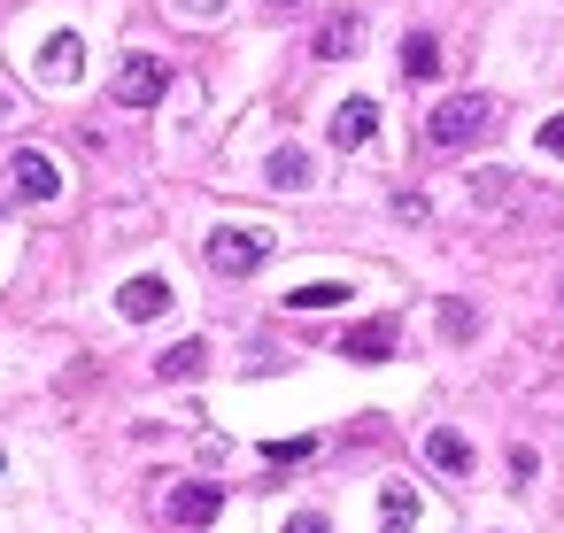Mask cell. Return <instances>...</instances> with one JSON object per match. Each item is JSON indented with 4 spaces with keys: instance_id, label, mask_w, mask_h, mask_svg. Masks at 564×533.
<instances>
[{
    "instance_id": "6da1fadb",
    "label": "cell",
    "mask_w": 564,
    "mask_h": 533,
    "mask_svg": "<svg viewBox=\"0 0 564 533\" xmlns=\"http://www.w3.org/2000/svg\"><path fill=\"white\" fill-rule=\"evenodd\" d=\"M495 124H502V109H495L487 94H448V101L425 117V148H441V155H464V148H479Z\"/></svg>"
},
{
    "instance_id": "7a4b0ae2",
    "label": "cell",
    "mask_w": 564,
    "mask_h": 533,
    "mask_svg": "<svg viewBox=\"0 0 564 533\" xmlns=\"http://www.w3.org/2000/svg\"><path fill=\"white\" fill-rule=\"evenodd\" d=\"M271 248H279V240H271L263 225H217V232L202 240V263H209L217 279H256V271L271 263Z\"/></svg>"
},
{
    "instance_id": "3957f363",
    "label": "cell",
    "mask_w": 564,
    "mask_h": 533,
    "mask_svg": "<svg viewBox=\"0 0 564 533\" xmlns=\"http://www.w3.org/2000/svg\"><path fill=\"white\" fill-rule=\"evenodd\" d=\"M217 510H225V487H209V479H186V487H171V494H163V518H171L178 533L217 525Z\"/></svg>"
},
{
    "instance_id": "277c9868",
    "label": "cell",
    "mask_w": 564,
    "mask_h": 533,
    "mask_svg": "<svg viewBox=\"0 0 564 533\" xmlns=\"http://www.w3.org/2000/svg\"><path fill=\"white\" fill-rule=\"evenodd\" d=\"M163 94H171L163 55H124V70H117V101H124V109H155Z\"/></svg>"
},
{
    "instance_id": "5b68a950",
    "label": "cell",
    "mask_w": 564,
    "mask_h": 533,
    "mask_svg": "<svg viewBox=\"0 0 564 533\" xmlns=\"http://www.w3.org/2000/svg\"><path fill=\"white\" fill-rule=\"evenodd\" d=\"M9 194H17V202H55V194H63V171H55V155H40V148H17V155H9Z\"/></svg>"
},
{
    "instance_id": "8992f818",
    "label": "cell",
    "mask_w": 564,
    "mask_h": 533,
    "mask_svg": "<svg viewBox=\"0 0 564 533\" xmlns=\"http://www.w3.org/2000/svg\"><path fill=\"white\" fill-rule=\"evenodd\" d=\"M32 70H40V86H78V78H86V47H78L70 32H55V40L32 55Z\"/></svg>"
},
{
    "instance_id": "52a82bcc",
    "label": "cell",
    "mask_w": 564,
    "mask_h": 533,
    "mask_svg": "<svg viewBox=\"0 0 564 533\" xmlns=\"http://www.w3.org/2000/svg\"><path fill=\"white\" fill-rule=\"evenodd\" d=\"M325 132H333V148H340V155H348V148H364V140L379 132V101H371V94H348V101L333 109V124H325Z\"/></svg>"
},
{
    "instance_id": "ba28073f",
    "label": "cell",
    "mask_w": 564,
    "mask_h": 533,
    "mask_svg": "<svg viewBox=\"0 0 564 533\" xmlns=\"http://www.w3.org/2000/svg\"><path fill=\"white\" fill-rule=\"evenodd\" d=\"M394 340H402V325H394V317H364V325H348L340 356H348V363H387V356H394Z\"/></svg>"
},
{
    "instance_id": "9c48e42d",
    "label": "cell",
    "mask_w": 564,
    "mask_h": 533,
    "mask_svg": "<svg viewBox=\"0 0 564 533\" xmlns=\"http://www.w3.org/2000/svg\"><path fill=\"white\" fill-rule=\"evenodd\" d=\"M356 40H364V17H356V9H340V17H325V24H317L310 55H317V63H348V55H356Z\"/></svg>"
},
{
    "instance_id": "30bf717a",
    "label": "cell",
    "mask_w": 564,
    "mask_h": 533,
    "mask_svg": "<svg viewBox=\"0 0 564 533\" xmlns=\"http://www.w3.org/2000/svg\"><path fill=\"white\" fill-rule=\"evenodd\" d=\"M471 209L479 217H510L518 209V171H471Z\"/></svg>"
},
{
    "instance_id": "8fae6325",
    "label": "cell",
    "mask_w": 564,
    "mask_h": 533,
    "mask_svg": "<svg viewBox=\"0 0 564 533\" xmlns=\"http://www.w3.org/2000/svg\"><path fill=\"white\" fill-rule=\"evenodd\" d=\"M117 309H124L132 325H148V317L171 309V286H163V279H124V286H117Z\"/></svg>"
},
{
    "instance_id": "7c38bea8",
    "label": "cell",
    "mask_w": 564,
    "mask_h": 533,
    "mask_svg": "<svg viewBox=\"0 0 564 533\" xmlns=\"http://www.w3.org/2000/svg\"><path fill=\"white\" fill-rule=\"evenodd\" d=\"M263 186H279V194H302V186H317V163H310L302 148H279V155L263 163Z\"/></svg>"
},
{
    "instance_id": "4fadbf2b",
    "label": "cell",
    "mask_w": 564,
    "mask_h": 533,
    "mask_svg": "<svg viewBox=\"0 0 564 533\" xmlns=\"http://www.w3.org/2000/svg\"><path fill=\"white\" fill-rule=\"evenodd\" d=\"M425 464H433V471H448V479H464V471H471V440H464V433H448V425H433V433H425Z\"/></svg>"
},
{
    "instance_id": "5bb4252c",
    "label": "cell",
    "mask_w": 564,
    "mask_h": 533,
    "mask_svg": "<svg viewBox=\"0 0 564 533\" xmlns=\"http://www.w3.org/2000/svg\"><path fill=\"white\" fill-rule=\"evenodd\" d=\"M417 525V487L410 479H387L379 487V533H410Z\"/></svg>"
},
{
    "instance_id": "9a60e30c",
    "label": "cell",
    "mask_w": 564,
    "mask_h": 533,
    "mask_svg": "<svg viewBox=\"0 0 564 533\" xmlns=\"http://www.w3.org/2000/svg\"><path fill=\"white\" fill-rule=\"evenodd\" d=\"M402 78H417V86L441 78V40H433V32H410V40H402Z\"/></svg>"
},
{
    "instance_id": "2e32d148",
    "label": "cell",
    "mask_w": 564,
    "mask_h": 533,
    "mask_svg": "<svg viewBox=\"0 0 564 533\" xmlns=\"http://www.w3.org/2000/svg\"><path fill=\"white\" fill-rule=\"evenodd\" d=\"M155 371H163V379H202V371H209V340H178V348H163Z\"/></svg>"
},
{
    "instance_id": "e0dca14e",
    "label": "cell",
    "mask_w": 564,
    "mask_h": 533,
    "mask_svg": "<svg viewBox=\"0 0 564 533\" xmlns=\"http://www.w3.org/2000/svg\"><path fill=\"white\" fill-rule=\"evenodd\" d=\"M348 302V286H333V279H317V286H294L286 294V309H340Z\"/></svg>"
},
{
    "instance_id": "ac0fdd59",
    "label": "cell",
    "mask_w": 564,
    "mask_h": 533,
    "mask_svg": "<svg viewBox=\"0 0 564 533\" xmlns=\"http://www.w3.org/2000/svg\"><path fill=\"white\" fill-rule=\"evenodd\" d=\"M479 333V309L471 302H441V340H471Z\"/></svg>"
},
{
    "instance_id": "d6986e66",
    "label": "cell",
    "mask_w": 564,
    "mask_h": 533,
    "mask_svg": "<svg viewBox=\"0 0 564 533\" xmlns=\"http://www.w3.org/2000/svg\"><path fill=\"white\" fill-rule=\"evenodd\" d=\"M302 456H317L310 433H294V440H263V464H302Z\"/></svg>"
},
{
    "instance_id": "ffe728a7",
    "label": "cell",
    "mask_w": 564,
    "mask_h": 533,
    "mask_svg": "<svg viewBox=\"0 0 564 533\" xmlns=\"http://www.w3.org/2000/svg\"><path fill=\"white\" fill-rule=\"evenodd\" d=\"M394 217H402V225H425V217H433V202H425V194H410V186H402V194H394Z\"/></svg>"
},
{
    "instance_id": "44dd1931",
    "label": "cell",
    "mask_w": 564,
    "mask_h": 533,
    "mask_svg": "<svg viewBox=\"0 0 564 533\" xmlns=\"http://www.w3.org/2000/svg\"><path fill=\"white\" fill-rule=\"evenodd\" d=\"M533 148H541V155H556V163H564V117H549V124H541V132H533Z\"/></svg>"
},
{
    "instance_id": "7402d4cb",
    "label": "cell",
    "mask_w": 564,
    "mask_h": 533,
    "mask_svg": "<svg viewBox=\"0 0 564 533\" xmlns=\"http://www.w3.org/2000/svg\"><path fill=\"white\" fill-rule=\"evenodd\" d=\"M286 533H333V525H325V510H294V518H286Z\"/></svg>"
},
{
    "instance_id": "603a6c76",
    "label": "cell",
    "mask_w": 564,
    "mask_h": 533,
    "mask_svg": "<svg viewBox=\"0 0 564 533\" xmlns=\"http://www.w3.org/2000/svg\"><path fill=\"white\" fill-rule=\"evenodd\" d=\"M178 9H186V17H202V24H209V17H225V0H178Z\"/></svg>"
},
{
    "instance_id": "cb8c5ba5",
    "label": "cell",
    "mask_w": 564,
    "mask_h": 533,
    "mask_svg": "<svg viewBox=\"0 0 564 533\" xmlns=\"http://www.w3.org/2000/svg\"><path fill=\"white\" fill-rule=\"evenodd\" d=\"M0 124H17V94L9 86H0Z\"/></svg>"
},
{
    "instance_id": "d4e9b609",
    "label": "cell",
    "mask_w": 564,
    "mask_h": 533,
    "mask_svg": "<svg viewBox=\"0 0 564 533\" xmlns=\"http://www.w3.org/2000/svg\"><path fill=\"white\" fill-rule=\"evenodd\" d=\"M9 202H17V194H0V217H9Z\"/></svg>"
}]
</instances>
